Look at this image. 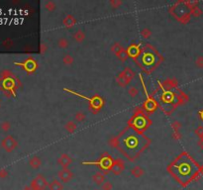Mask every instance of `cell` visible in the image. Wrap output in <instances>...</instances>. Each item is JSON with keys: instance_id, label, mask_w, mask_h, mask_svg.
I'll return each instance as SVG.
<instances>
[{"instance_id": "obj_1", "label": "cell", "mask_w": 203, "mask_h": 190, "mask_svg": "<svg viewBox=\"0 0 203 190\" xmlns=\"http://www.w3.org/2000/svg\"><path fill=\"white\" fill-rule=\"evenodd\" d=\"M118 139L119 148L130 160H134V157L138 156L149 144V140L133 128L125 130Z\"/></svg>"}, {"instance_id": "obj_2", "label": "cell", "mask_w": 203, "mask_h": 190, "mask_svg": "<svg viewBox=\"0 0 203 190\" xmlns=\"http://www.w3.org/2000/svg\"><path fill=\"white\" fill-rule=\"evenodd\" d=\"M193 166L194 165H192L190 157L183 153L176 158V161L170 166L169 169L174 177L179 181V183L185 184L187 183L188 179L190 180L195 175V172L193 171Z\"/></svg>"}, {"instance_id": "obj_3", "label": "cell", "mask_w": 203, "mask_h": 190, "mask_svg": "<svg viewBox=\"0 0 203 190\" xmlns=\"http://www.w3.org/2000/svg\"><path fill=\"white\" fill-rule=\"evenodd\" d=\"M158 55L154 51V48L151 47L145 48L143 51H141L140 55L138 56V64L141 68H143L145 70L150 72L157 64H158Z\"/></svg>"}, {"instance_id": "obj_4", "label": "cell", "mask_w": 203, "mask_h": 190, "mask_svg": "<svg viewBox=\"0 0 203 190\" xmlns=\"http://www.w3.org/2000/svg\"><path fill=\"white\" fill-rule=\"evenodd\" d=\"M148 120L144 115L142 114H137L136 116L133 118V129H135L136 131L139 130V131H143L145 130L146 128L148 126Z\"/></svg>"}, {"instance_id": "obj_5", "label": "cell", "mask_w": 203, "mask_h": 190, "mask_svg": "<svg viewBox=\"0 0 203 190\" xmlns=\"http://www.w3.org/2000/svg\"><path fill=\"white\" fill-rule=\"evenodd\" d=\"M48 185V182L46 178L44 177L43 175L39 174L35 177L31 183V187H32L33 190H45Z\"/></svg>"}, {"instance_id": "obj_6", "label": "cell", "mask_w": 203, "mask_h": 190, "mask_svg": "<svg viewBox=\"0 0 203 190\" xmlns=\"http://www.w3.org/2000/svg\"><path fill=\"white\" fill-rule=\"evenodd\" d=\"M17 142L12 136H7L5 139L2 141V148L6 152H12L16 148Z\"/></svg>"}, {"instance_id": "obj_7", "label": "cell", "mask_w": 203, "mask_h": 190, "mask_svg": "<svg viewBox=\"0 0 203 190\" xmlns=\"http://www.w3.org/2000/svg\"><path fill=\"white\" fill-rule=\"evenodd\" d=\"M58 177L59 180L63 183H68L73 177V172L70 171L68 169H63L58 172Z\"/></svg>"}, {"instance_id": "obj_8", "label": "cell", "mask_w": 203, "mask_h": 190, "mask_svg": "<svg viewBox=\"0 0 203 190\" xmlns=\"http://www.w3.org/2000/svg\"><path fill=\"white\" fill-rule=\"evenodd\" d=\"M112 157L108 156L107 153H104L103 157H101V160L99 162H96V165H99L100 167L102 169H111V165H112Z\"/></svg>"}, {"instance_id": "obj_9", "label": "cell", "mask_w": 203, "mask_h": 190, "mask_svg": "<svg viewBox=\"0 0 203 190\" xmlns=\"http://www.w3.org/2000/svg\"><path fill=\"white\" fill-rule=\"evenodd\" d=\"M123 169H124V162H123L121 160L114 161L112 165H111V169H110V170H111L115 175L120 174L123 171Z\"/></svg>"}, {"instance_id": "obj_10", "label": "cell", "mask_w": 203, "mask_h": 190, "mask_svg": "<svg viewBox=\"0 0 203 190\" xmlns=\"http://www.w3.org/2000/svg\"><path fill=\"white\" fill-rule=\"evenodd\" d=\"M72 158H70L69 156H68V154H61V156L60 157V158L58 160V163L59 165L63 167V169H68V166L72 163Z\"/></svg>"}, {"instance_id": "obj_11", "label": "cell", "mask_w": 203, "mask_h": 190, "mask_svg": "<svg viewBox=\"0 0 203 190\" xmlns=\"http://www.w3.org/2000/svg\"><path fill=\"white\" fill-rule=\"evenodd\" d=\"M92 180L96 185H102L105 182V176L102 172H96L93 175H92Z\"/></svg>"}, {"instance_id": "obj_12", "label": "cell", "mask_w": 203, "mask_h": 190, "mask_svg": "<svg viewBox=\"0 0 203 190\" xmlns=\"http://www.w3.org/2000/svg\"><path fill=\"white\" fill-rule=\"evenodd\" d=\"M49 189L50 190H63L64 189V185L58 179H54L52 180L50 183H49Z\"/></svg>"}, {"instance_id": "obj_13", "label": "cell", "mask_w": 203, "mask_h": 190, "mask_svg": "<svg viewBox=\"0 0 203 190\" xmlns=\"http://www.w3.org/2000/svg\"><path fill=\"white\" fill-rule=\"evenodd\" d=\"M76 19L73 18V16H72V15H68V16L64 19V25L68 29L73 28L74 25H76Z\"/></svg>"}, {"instance_id": "obj_14", "label": "cell", "mask_w": 203, "mask_h": 190, "mask_svg": "<svg viewBox=\"0 0 203 190\" xmlns=\"http://www.w3.org/2000/svg\"><path fill=\"white\" fill-rule=\"evenodd\" d=\"M131 174L133 175L135 178H140L144 175V169L141 166L136 165L131 169Z\"/></svg>"}, {"instance_id": "obj_15", "label": "cell", "mask_w": 203, "mask_h": 190, "mask_svg": "<svg viewBox=\"0 0 203 190\" xmlns=\"http://www.w3.org/2000/svg\"><path fill=\"white\" fill-rule=\"evenodd\" d=\"M127 52H128V55H129V56L136 57V56H138L140 55L141 50H140L139 46L134 45V46H131L129 48H128Z\"/></svg>"}, {"instance_id": "obj_16", "label": "cell", "mask_w": 203, "mask_h": 190, "mask_svg": "<svg viewBox=\"0 0 203 190\" xmlns=\"http://www.w3.org/2000/svg\"><path fill=\"white\" fill-rule=\"evenodd\" d=\"M29 165L32 169H39L40 166L42 165V161L39 157H33L31 160L29 161Z\"/></svg>"}, {"instance_id": "obj_17", "label": "cell", "mask_w": 203, "mask_h": 190, "mask_svg": "<svg viewBox=\"0 0 203 190\" xmlns=\"http://www.w3.org/2000/svg\"><path fill=\"white\" fill-rule=\"evenodd\" d=\"M73 39H74V41L77 42V43L83 42V41H84V39H85V34H84V32H83V31H81V30H77L76 32L73 34Z\"/></svg>"}, {"instance_id": "obj_18", "label": "cell", "mask_w": 203, "mask_h": 190, "mask_svg": "<svg viewBox=\"0 0 203 190\" xmlns=\"http://www.w3.org/2000/svg\"><path fill=\"white\" fill-rule=\"evenodd\" d=\"M123 74H124V76L126 77L128 83H129L132 80V79L134 78V76H135V72L131 68H126L124 70H123Z\"/></svg>"}, {"instance_id": "obj_19", "label": "cell", "mask_w": 203, "mask_h": 190, "mask_svg": "<svg viewBox=\"0 0 203 190\" xmlns=\"http://www.w3.org/2000/svg\"><path fill=\"white\" fill-rule=\"evenodd\" d=\"M157 108V103L155 102L154 100H152V99H148L147 100V102L145 103V109L147 110V111H154Z\"/></svg>"}, {"instance_id": "obj_20", "label": "cell", "mask_w": 203, "mask_h": 190, "mask_svg": "<svg viewBox=\"0 0 203 190\" xmlns=\"http://www.w3.org/2000/svg\"><path fill=\"white\" fill-rule=\"evenodd\" d=\"M116 56H117L120 60L124 61V60H126L128 59V56H129V55H128L127 50H125L124 48H122L121 50L119 51V52H117V54H116Z\"/></svg>"}, {"instance_id": "obj_21", "label": "cell", "mask_w": 203, "mask_h": 190, "mask_svg": "<svg viewBox=\"0 0 203 190\" xmlns=\"http://www.w3.org/2000/svg\"><path fill=\"white\" fill-rule=\"evenodd\" d=\"M64 128H65V130H67L68 133H73L74 131L76 130V128H77V125L74 122H72V121H68L67 124L64 125Z\"/></svg>"}, {"instance_id": "obj_22", "label": "cell", "mask_w": 203, "mask_h": 190, "mask_svg": "<svg viewBox=\"0 0 203 190\" xmlns=\"http://www.w3.org/2000/svg\"><path fill=\"white\" fill-rule=\"evenodd\" d=\"M117 83L119 85H120L121 87H125L127 84H128V81L126 77L124 76V74H123V72H121L119 76H117Z\"/></svg>"}, {"instance_id": "obj_23", "label": "cell", "mask_w": 203, "mask_h": 190, "mask_svg": "<svg viewBox=\"0 0 203 190\" xmlns=\"http://www.w3.org/2000/svg\"><path fill=\"white\" fill-rule=\"evenodd\" d=\"M74 61V59L70 56V55H64V56L63 57V63L65 64V65H70L72 64Z\"/></svg>"}, {"instance_id": "obj_24", "label": "cell", "mask_w": 203, "mask_h": 190, "mask_svg": "<svg viewBox=\"0 0 203 190\" xmlns=\"http://www.w3.org/2000/svg\"><path fill=\"white\" fill-rule=\"evenodd\" d=\"M58 45L61 48H67L68 47V41L65 38H60L58 41Z\"/></svg>"}, {"instance_id": "obj_25", "label": "cell", "mask_w": 203, "mask_h": 190, "mask_svg": "<svg viewBox=\"0 0 203 190\" xmlns=\"http://www.w3.org/2000/svg\"><path fill=\"white\" fill-rule=\"evenodd\" d=\"M74 119H76V122H78V123H80V122H83L86 119V116H85V114L84 113H82V112H77L76 114V116H74Z\"/></svg>"}, {"instance_id": "obj_26", "label": "cell", "mask_w": 203, "mask_h": 190, "mask_svg": "<svg viewBox=\"0 0 203 190\" xmlns=\"http://www.w3.org/2000/svg\"><path fill=\"white\" fill-rule=\"evenodd\" d=\"M195 65L198 68H203V56H198L195 60Z\"/></svg>"}, {"instance_id": "obj_27", "label": "cell", "mask_w": 203, "mask_h": 190, "mask_svg": "<svg viewBox=\"0 0 203 190\" xmlns=\"http://www.w3.org/2000/svg\"><path fill=\"white\" fill-rule=\"evenodd\" d=\"M128 93H129V95L131 97H136L139 94V90L137 87H130L129 90H128Z\"/></svg>"}, {"instance_id": "obj_28", "label": "cell", "mask_w": 203, "mask_h": 190, "mask_svg": "<svg viewBox=\"0 0 203 190\" xmlns=\"http://www.w3.org/2000/svg\"><path fill=\"white\" fill-rule=\"evenodd\" d=\"M45 7L48 11H54L56 9V4L55 2L53 1H48L46 4H45Z\"/></svg>"}, {"instance_id": "obj_29", "label": "cell", "mask_w": 203, "mask_h": 190, "mask_svg": "<svg viewBox=\"0 0 203 190\" xmlns=\"http://www.w3.org/2000/svg\"><path fill=\"white\" fill-rule=\"evenodd\" d=\"M101 188H102L101 190H112L113 185L110 181H105V182L101 185Z\"/></svg>"}, {"instance_id": "obj_30", "label": "cell", "mask_w": 203, "mask_h": 190, "mask_svg": "<svg viewBox=\"0 0 203 190\" xmlns=\"http://www.w3.org/2000/svg\"><path fill=\"white\" fill-rule=\"evenodd\" d=\"M109 145H111L113 148H118L119 147V139L118 137H115V138H113L109 141Z\"/></svg>"}, {"instance_id": "obj_31", "label": "cell", "mask_w": 203, "mask_h": 190, "mask_svg": "<svg viewBox=\"0 0 203 190\" xmlns=\"http://www.w3.org/2000/svg\"><path fill=\"white\" fill-rule=\"evenodd\" d=\"M191 13H192V15H193V16L198 17V16H200V15L202 14V11L200 10V8H198V7H193V8H192V10H191Z\"/></svg>"}, {"instance_id": "obj_32", "label": "cell", "mask_w": 203, "mask_h": 190, "mask_svg": "<svg viewBox=\"0 0 203 190\" xmlns=\"http://www.w3.org/2000/svg\"><path fill=\"white\" fill-rule=\"evenodd\" d=\"M141 35L144 37V38H146V39H148L150 36L152 35V33H151V31H150L149 29H147V28H145V29H143L142 30V32H141Z\"/></svg>"}, {"instance_id": "obj_33", "label": "cell", "mask_w": 203, "mask_h": 190, "mask_svg": "<svg viewBox=\"0 0 203 190\" xmlns=\"http://www.w3.org/2000/svg\"><path fill=\"white\" fill-rule=\"evenodd\" d=\"M110 5L112 6V8H118L120 5H122V1H118V0H112V1H110Z\"/></svg>"}, {"instance_id": "obj_34", "label": "cell", "mask_w": 203, "mask_h": 190, "mask_svg": "<svg viewBox=\"0 0 203 190\" xmlns=\"http://www.w3.org/2000/svg\"><path fill=\"white\" fill-rule=\"evenodd\" d=\"M121 48H122V47H121L120 45H119V44H117V43H116V44H114V45L112 46V48H111V51L114 52V54L116 55L117 52L121 50Z\"/></svg>"}, {"instance_id": "obj_35", "label": "cell", "mask_w": 203, "mask_h": 190, "mask_svg": "<svg viewBox=\"0 0 203 190\" xmlns=\"http://www.w3.org/2000/svg\"><path fill=\"white\" fill-rule=\"evenodd\" d=\"M10 127H11L10 123H9V122H7V121L3 122V123L1 124V129H2L3 131H5V132H7L8 130H9V129H10Z\"/></svg>"}, {"instance_id": "obj_36", "label": "cell", "mask_w": 203, "mask_h": 190, "mask_svg": "<svg viewBox=\"0 0 203 190\" xmlns=\"http://www.w3.org/2000/svg\"><path fill=\"white\" fill-rule=\"evenodd\" d=\"M195 134L199 137V139H203V127L202 126H199L195 130Z\"/></svg>"}, {"instance_id": "obj_37", "label": "cell", "mask_w": 203, "mask_h": 190, "mask_svg": "<svg viewBox=\"0 0 203 190\" xmlns=\"http://www.w3.org/2000/svg\"><path fill=\"white\" fill-rule=\"evenodd\" d=\"M171 127H173L174 129V132H178L179 131L180 127H182V125L179 124V122H174L173 124H171Z\"/></svg>"}, {"instance_id": "obj_38", "label": "cell", "mask_w": 203, "mask_h": 190, "mask_svg": "<svg viewBox=\"0 0 203 190\" xmlns=\"http://www.w3.org/2000/svg\"><path fill=\"white\" fill-rule=\"evenodd\" d=\"M182 134L179 133V131H178V132H174L173 133V138L174 139V140H176V141H179L180 139H182Z\"/></svg>"}, {"instance_id": "obj_39", "label": "cell", "mask_w": 203, "mask_h": 190, "mask_svg": "<svg viewBox=\"0 0 203 190\" xmlns=\"http://www.w3.org/2000/svg\"><path fill=\"white\" fill-rule=\"evenodd\" d=\"M7 171L5 169H1L0 170V177H5V176L7 175Z\"/></svg>"}, {"instance_id": "obj_40", "label": "cell", "mask_w": 203, "mask_h": 190, "mask_svg": "<svg viewBox=\"0 0 203 190\" xmlns=\"http://www.w3.org/2000/svg\"><path fill=\"white\" fill-rule=\"evenodd\" d=\"M197 145H198V147H199L200 149H203V139H199V141H198Z\"/></svg>"}, {"instance_id": "obj_41", "label": "cell", "mask_w": 203, "mask_h": 190, "mask_svg": "<svg viewBox=\"0 0 203 190\" xmlns=\"http://www.w3.org/2000/svg\"><path fill=\"white\" fill-rule=\"evenodd\" d=\"M23 190H33V189H32V187H31V186H26Z\"/></svg>"}, {"instance_id": "obj_42", "label": "cell", "mask_w": 203, "mask_h": 190, "mask_svg": "<svg viewBox=\"0 0 203 190\" xmlns=\"http://www.w3.org/2000/svg\"><path fill=\"white\" fill-rule=\"evenodd\" d=\"M45 50H46V46L43 45V47H42V52H45Z\"/></svg>"}, {"instance_id": "obj_43", "label": "cell", "mask_w": 203, "mask_h": 190, "mask_svg": "<svg viewBox=\"0 0 203 190\" xmlns=\"http://www.w3.org/2000/svg\"><path fill=\"white\" fill-rule=\"evenodd\" d=\"M94 190H100V189H94Z\"/></svg>"}]
</instances>
